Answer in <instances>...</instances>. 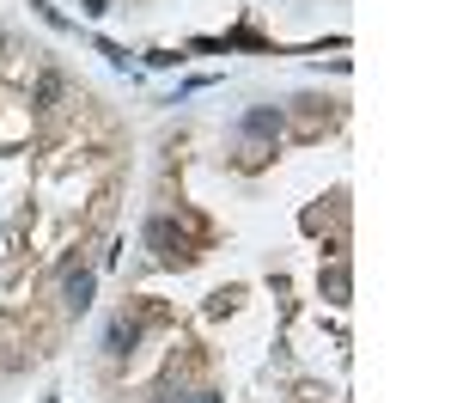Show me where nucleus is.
<instances>
[{
	"instance_id": "1",
	"label": "nucleus",
	"mask_w": 457,
	"mask_h": 403,
	"mask_svg": "<svg viewBox=\"0 0 457 403\" xmlns=\"http://www.w3.org/2000/svg\"><path fill=\"white\" fill-rule=\"evenodd\" d=\"M146 251L159 256V263H177V269H189V239H183V226H177L171 214H153L146 220Z\"/></svg>"
},
{
	"instance_id": "2",
	"label": "nucleus",
	"mask_w": 457,
	"mask_h": 403,
	"mask_svg": "<svg viewBox=\"0 0 457 403\" xmlns=\"http://www.w3.org/2000/svg\"><path fill=\"white\" fill-rule=\"evenodd\" d=\"M92 299H98V275L92 269H68L62 275V306L79 318V312H92Z\"/></svg>"
},
{
	"instance_id": "3",
	"label": "nucleus",
	"mask_w": 457,
	"mask_h": 403,
	"mask_svg": "<svg viewBox=\"0 0 457 403\" xmlns=\"http://www.w3.org/2000/svg\"><path fill=\"white\" fill-rule=\"evenodd\" d=\"M135 342H141V318H110L104 324V355L110 361H129Z\"/></svg>"
},
{
	"instance_id": "4",
	"label": "nucleus",
	"mask_w": 457,
	"mask_h": 403,
	"mask_svg": "<svg viewBox=\"0 0 457 403\" xmlns=\"http://www.w3.org/2000/svg\"><path fill=\"white\" fill-rule=\"evenodd\" d=\"M238 129H245L250 141H275V135L287 129V110L281 105H256V110H245V122H238Z\"/></svg>"
},
{
	"instance_id": "5",
	"label": "nucleus",
	"mask_w": 457,
	"mask_h": 403,
	"mask_svg": "<svg viewBox=\"0 0 457 403\" xmlns=\"http://www.w3.org/2000/svg\"><path fill=\"white\" fill-rule=\"evenodd\" d=\"M348 293H353L348 263H329V269H323V299H329V306H348Z\"/></svg>"
},
{
	"instance_id": "6",
	"label": "nucleus",
	"mask_w": 457,
	"mask_h": 403,
	"mask_svg": "<svg viewBox=\"0 0 457 403\" xmlns=\"http://www.w3.org/2000/svg\"><path fill=\"white\" fill-rule=\"evenodd\" d=\"M62 92H68V80H62L55 68H43V73H37V105H43V110H55V105H62Z\"/></svg>"
},
{
	"instance_id": "7",
	"label": "nucleus",
	"mask_w": 457,
	"mask_h": 403,
	"mask_svg": "<svg viewBox=\"0 0 457 403\" xmlns=\"http://www.w3.org/2000/svg\"><path fill=\"white\" fill-rule=\"evenodd\" d=\"M299 122H305V129L329 122V105H317V98H299Z\"/></svg>"
},
{
	"instance_id": "8",
	"label": "nucleus",
	"mask_w": 457,
	"mask_h": 403,
	"mask_svg": "<svg viewBox=\"0 0 457 403\" xmlns=\"http://www.w3.org/2000/svg\"><path fill=\"white\" fill-rule=\"evenodd\" d=\"M183 403H220V391H195V398H183Z\"/></svg>"
},
{
	"instance_id": "9",
	"label": "nucleus",
	"mask_w": 457,
	"mask_h": 403,
	"mask_svg": "<svg viewBox=\"0 0 457 403\" xmlns=\"http://www.w3.org/2000/svg\"><path fill=\"white\" fill-rule=\"evenodd\" d=\"M0 49H6V31H0Z\"/></svg>"
}]
</instances>
